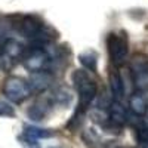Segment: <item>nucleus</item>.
Here are the masks:
<instances>
[{"label":"nucleus","mask_w":148,"mask_h":148,"mask_svg":"<svg viewBox=\"0 0 148 148\" xmlns=\"http://www.w3.org/2000/svg\"><path fill=\"white\" fill-rule=\"evenodd\" d=\"M130 76L138 92L148 90V56L145 53H135L130 59Z\"/></svg>","instance_id":"423d86ee"},{"label":"nucleus","mask_w":148,"mask_h":148,"mask_svg":"<svg viewBox=\"0 0 148 148\" xmlns=\"http://www.w3.org/2000/svg\"><path fill=\"white\" fill-rule=\"evenodd\" d=\"M52 83V76L49 71H39V73H31L28 84L31 92H43L46 90Z\"/></svg>","instance_id":"6e6552de"},{"label":"nucleus","mask_w":148,"mask_h":148,"mask_svg":"<svg viewBox=\"0 0 148 148\" xmlns=\"http://www.w3.org/2000/svg\"><path fill=\"white\" fill-rule=\"evenodd\" d=\"M22 135H25L27 138H31V139L37 141V139H45V138L53 136V132L51 129H40V127H36V126H25Z\"/></svg>","instance_id":"f8f14e48"},{"label":"nucleus","mask_w":148,"mask_h":148,"mask_svg":"<svg viewBox=\"0 0 148 148\" xmlns=\"http://www.w3.org/2000/svg\"><path fill=\"white\" fill-rule=\"evenodd\" d=\"M3 93L9 101L21 104L31 95V89L27 80L18 76H9L3 83Z\"/></svg>","instance_id":"39448f33"},{"label":"nucleus","mask_w":148,"mask_h":148,"mask_svg":"<svg viewBox=\"0 0 148 148\" xmlns=\"http://www.w3.org/2000/svg\"><path fill=\"white\" fill-rule=\"evenodd\" d=\"M52 105H53V101L51 98H39V99L28 108L27 114L31 120L40 121L49 114V111L52 110Z\"/></svg>","instance_id":"0eeeda50"},{"label":"nucleus","mask_w":148,"mask_h":148,"mask_svg":"<svg viewBox=\"0 0 148 148\" xmlns=\"http://www.w3.org/2000/svg\"><path fill=\"white\" fill-rule=\"evenodd\" d=\"M52 101L61 104V105H65L71 101V95H70V90L67 88H58L53 93V98H52Z\"/></svg>","instance_id":"4468645a"},{"label":"nucleus","mask_w":148,"mask_h":148,"mask_svg":"<svg viewBox=\"0 0 148 148\" xmlns=\"http://www.w3.org/2000/svg\"><path fill=\"white\" fill-rule=\"evenodd\" d=\"M19 141H21V144L25 147V148H40L39 142L34 141V139H31V138H27L25 135H21V136H19Z\"/></svg>","instance_id":"f3484780"},{"label":"nucleus","mask_w":148,"mask_h":148,"mask_svg":"<svg viewBox=\"0 0 148 148\" xmlns=\"http://www.w3.org/2000/svg\"><path fill=\"white\" fill-rule=\"evenodd\" d=\"M15 110L8 102H0V117H14Z\"/></svg>","instance_id":"dca6fc26"},{"label":"nucleus","mask_w":148,"mask_h":148,"mask_svg":"<svg viewBox=\"0 0 148 148\" xmlns=\"http://www.w3.org/2000/svg\"><path fill=\"white\" fill-rule=\"evenodd\" d=\"M79 61L82 62L83 67H86L90 71H96V65H98V53L95 51H86V52H82L79 55Z\"/></svg>","instance_id":"ddd939ff"},{"label":"nucleus","mask_w":148,"mask_h":148,"mask_svg":"<svg viewBox=\"0 0 148 148\" xmlns=\"http://www.w3.org/2000/svg\"><path fill=\"white\" fill-rule=\"evenodd\" d=\"M108 80H110V89H111V93L116 98V101H120L123 95H125V83H123V79L120 76V73L117 70H111L110 71V76H108Z\"/></svg>","instance_id":"9b49d317"},{"label":"nucleus","mask_w":148,"mask_h":148,"mask_svg":"<svg viewBox=\"0 0 148 148\" xmlns=\"http://www.w3.org/2000/svg\"><path fill=\"white\" fill-rule=\"evenodd\" d=\"M24 67L31 73L47 71L51 68V55H49L42 46H31L24 51L21 58Z\"/></svg>","instance_id":"f03ea898"},{"label":"nucleus","mask_w":148,"mask_h":148,"mask_svg":"<svg viewBox=\"0 0 148 148\" xmlns=\"http://www.w3.org/2000/svg\"><path fill=\"white\" fill-rule=\"evenodd\" d=\"M129 108H130V111L135 116H138V117L145 116L148 113V102L145 99V96L141 92L130 95V98H129Z\"/></svg>","instance_id":"9d476101"},{"label":"nucleus","mask_w":148,"mask_h":148,"mask_svg":"<svg viewBox=\"0 0 148 148\" xmlns=\"http://www.w3.org/2000/svg\"><path fill=\"white\" fill-rule=\"evenodd\" d=\"M71 80L74 89L79 93V110L86 111L98 93V84L84 70H76L71 76Z\"/></svg>","instance_id":"f257e3e1"},{"label":"nucleus","mask_w":148,"mask_h":148,"mask_svg":"<svg viewBox=\"0 0 148 148\" xmlns=\"http://www.w3.org/2000/svg\"><path fill=\"white\" fill-rule=\"evenodd\" d=\"M24 47L18 40L15 39H5L0 43V70L9 71L12 70L16 62L24 55Z\"/></svg>","instance_id":"20e7f679"},{"label":"nucleus","mask_w":148,"mask_h":148,"mask_svg":"<svg viewBox=\"0 0 148 148\" xmlns=\"http://www.w3.org/2000/svg\"><path fill=\"white\" fill-rule=\"evenodd\" d=\"M107 51L110 59L116 67H120L126 62V58L129 53V42L127 36L125 33H111L107 37Z\"/></svg>","instance_id":"7ed1b4c3"},{"label":"nucleus","mask_w":148,"mask_h":148,"mask_svg":"<svg viewBox=\"0 0 148 148\" xmlns=\"http://www.w3.org/2000/svg\"><path fill=\"white\" fill-rule=\"evenodd\" d=\"M52 148H56V147H52Z\"/></svg>","instance_id":"6ab92c4d"},{"label":"nucleus","mask_w":148,"mask_h":148,"mask_svg":"<svg viewBox=\"0 0 148 148\" xmlns=\"http://www.w3.org/2000/svg\"><path fill=\"white\" fill-rule=\"evenodd\" d=\"M135 138H136L138 145H148V125L139 126L135 132Z\"/></svg>","instance_id":"2eb2a0df"},{"label":"nucleus","mask_w":148,"mask_h":148,"mask_svg":"<svg viewBox=\"0 0 148 148\" xmlns=\"http://www.w3.org/2000/svg\"><path fill=\"white\" fill-rule=\"evenodd\" d=\"M138 148H148V145H138Z\"/></svg>","instance_id":"a211bd4d"},{"label":"nucleus","mask_w":148,"mask_h":148,"mask_svg":"<svg viewBox=\"0 0 148 148\" xmlns=\"http://www.w3.org/2000/svg\"><path fill=\"white\" fill-rule=\"evenodd\" d=\"M108 108H110L108 110V119H110V121H113L114 125L121 127L127 121V113H126L125 107L120 104V101H113L110 104Z\"/></svg>","instance_id":"1a4fd4ad"}]
</instances>
